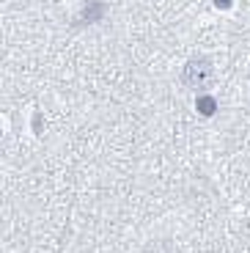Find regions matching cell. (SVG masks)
<instances>
[{"label": "cell", "instance_id": "1", "mask_svg": "<svg viewBox=\"0 0 250 253\" xmlns=\"http://www.w3.org/2000/svg\"><path fill=\"white\" fill-rule=\"evenodd\" d=\"M181 77H184V83H187L190 88H201V85H207L212 80V66L204 58H195V61H187Z\"/></svg>", "mask_w": 250, "mask_h": 253}, {"label": "cell", "instance_id": "2", "mask_svg": "<svg viewBox=\"0 0 250 253\" xmlns=\"http://www.w3.org/2000/svg\"><path fill=\"white\" fill-rule=\"evenodd\" d=\"M198 113L201 116H214V110H217V102L212 99V96H198Z\"/></svg>", "mask_w": 250, "mask_h": 253}, {"label": "cell", "instance_id": "3", "mask_svg": "<svg viewBox=\"0 0 250 253\" xmlns=\"http://www.w3.org/2000/svg\"><path fill=\"white\" fill-rule=\"evenodd\" d=\"M214 6L217 8H231V0H214Z\"/></svg>", "mask_w": 250, "mask_h": 253}]
</instances>
